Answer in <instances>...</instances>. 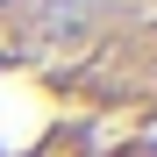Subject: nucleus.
I'll return each instance as SVG.
<instances>
[{
    "label": "nucleus",
    "instance_id": "nucleus-1",
    "mask_svg": "<svg viewBox=\"0 0 157 157\" xmlns=\"http://www.w3.org/2000/svg\"><path fill=\"white\" fill-rule=\"evenodd\" d=\"M43 29L57 36V43H78L93 29V0H43Z\"/></svg>",
    "mask_w": 157,
    "mask_h": 157
}]
</instances>
